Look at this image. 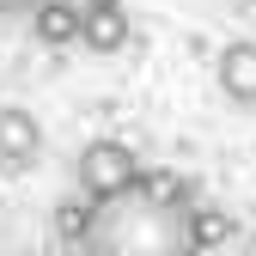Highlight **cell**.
<instances>
[{"instance_id":"277c9868","label":"cell","mask_w":256,"mask_h":256,"mask_svg":"<svg viewBox=\"0 0 256 256\" xmlns=\"http://www.w3.org/2000/svg\"><path fill=\"white\" fill-rule=\"evenodd\" d=\"M214 80L232 104H256V43L250 37H232L226 49L214 55Z\"/></svg>"},{"instance_id":"8992f818","label":"cell","mask_w":256,"mask_h":256,"mask_svg":"<svg viewBox=\"0 0 256 256\" xmlns=\"http://www.w3.org/2000/svg\"><path fill=\"white\" fill-rule=\"evenodd\" d=\"M80 18H86L80 0H43V6L30 12V30H37V43L68 49V43H80Z\"/></svg>"},{"instance_id":"30bf717a","label":"cell","mask_w":256,"mask_h":256,"mask_svg":"<svg viewBox=\"0 0 256 256\" xmlns=\"http://www.w3.org/2000/svg\"><path fill=\"white\" fill-rule=\"evenodd\" d=\"M80 6H122V0H80Z\"/></svg>"},{"instance_id":"3957f363","label":"cell","mask_w":256,"mask_h":256,"mask_svg":"<svg viewBox=\"0 0 256 256\" xmlns=\"http://www.w3.org/2000/svg\"><path fill=\"white\" fill-rule=\"evenodd\" d=\"M37 152H43V122L30 116L24 104H0V165H37Z\"/></svg>"},{"instance_id":"9c48e42d","label":"cell","mask_w":256,"mask_h":256,"mask_svg":"<svg viewBox=\"0 0 256 256\" xmlns=\"http://www.w3.org/2000/svg\"><path fill=\"white\" fill-rule=\"evenodd\" d=\"M37 6H43V0H0V24H6V18H30Z\"/></svg>"},{"instance_id":"7a4b0ae2","label":"cell","mask_w":256,"mask_h":256,"mask_svg":"<svg viewBox=\"0 0 256 256\" xmlns=\"http://www.w3.org/2000/svg\"><path fill=\"white\" fill-rule=\"evenodd\" d=\"M74 171H80V196L86 202H110L122 196V189H134L146 171H140V152L116 140V134H98V140H86L80 158H74Z\"/></svg>"},{"instance_id":"52a82bcc","label":"cell","mask_w":256,"mask_h":256,"mask_svg":"<svg viewBox=\"0 0 256 256\" xmlns=\"http://www.w3.org/2000/svg\"><path fill=\"white\" fill-rule=\"evenodd\" d=\"M189 232H196V244H202V256L208 250H220V244H232V214L226 208H208V202H196V208H189Z\"/></svg>"},{"instance_id":"5b68a950","label":"cell","mask_w":256,"mask_h":256,"mask_svg":"<svg viewBox=\"0 0 256 256\" xmlns=\"http://www.w3.org/2000/svg\"><path fill=\"white\" fill-rule=\"evenodd\" d=\"M128 37H134V18H128L122 6H86L80 43H86L92 55H116V49H128Z\"/></svg>"},{"instance_id":"6da1fadb","label":"cell","mask_w":256,"mask_h":256,"mask_svg":"<svg viewBox=\"0 0 256 256\" xmlns=\"http://www.w3.org/2000/svg\"><path fill=\"white\" fill-rule=\"evenodd\" d=\"M86 256H202L189 232V196L177 183H134L110 202H92Z\"/></svg>"},{"instance_id":"ba28073f","label":"cell","mask_w":256,"mask_h":256,"mask_svg":"<svg viewBox=\"0 0 256 256\" xmlns=\"http://www.w3.org/2000/svg\"><path fill=\"white\" fill-rule=\"evenodd\" d=\"M86 226H92V202H80V196L55 202V232L68 238V244H86Z\"/></svg>"}]
</instances>
